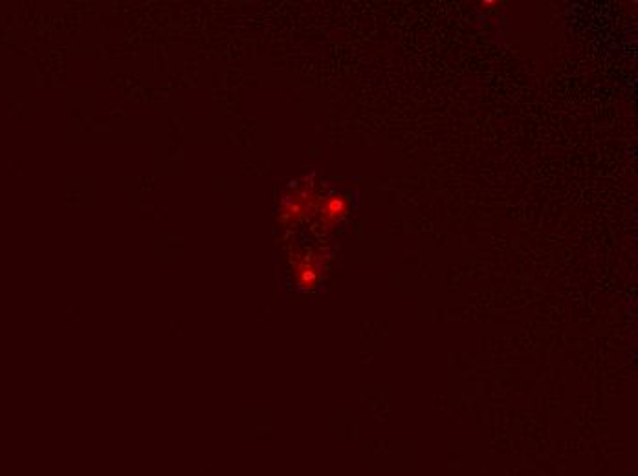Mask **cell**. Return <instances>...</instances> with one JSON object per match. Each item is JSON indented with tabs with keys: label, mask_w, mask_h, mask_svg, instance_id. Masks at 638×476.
Wrapping results in <instances>:
<instances>
[{
	"label": "cell",
	"mask_w": 638,
	"mask_h": 476,
	"mask_svg": "<svg viewBox=\"0 0 638 476\" xmlns=\"http://www.w3.org/2000/svg\"><path fill=\"white\" fill-rule=\"evenodd\" d=\"M348 213V202L343 195H330L327 200L321 204V220L325 224L334 225L341 222Z\"/></svg>",
	"instance_id": "2"
},
{
	"label": "cell",
	"mask_w": 638,
	"mask_h": 476,
	"mask_svg": "<svg viewBox=\"0 0 638 476\" xmlns=\"http://www.w3.org/2000/svg\"><path fill=\"white\" fill-rule=\"evenodd\" d=\"M315 204V192L312 187H305V189L296 190L294 195L286 196L283 200L281 209H279V222L285 225L296 224L299 220H303L306 214L312 211Z\"/></svg>",
	"instance_id": "1"
},
{
	"label": "cell",
	"mask_w": 638,
	"mask_h": 476,
	"mask_svg": "<svg viewBox=\"0 0 638 476\" xmlns=\"http://www.w3.org/2000/svg\"><path fill=\"white\" fill-rule=\"evenodd\" d=\"M297 281L303 288H314L319 281V266L312 258H305L296 266Z\"/></svg>",
	"instance_id": "3"
}]
</instances>
